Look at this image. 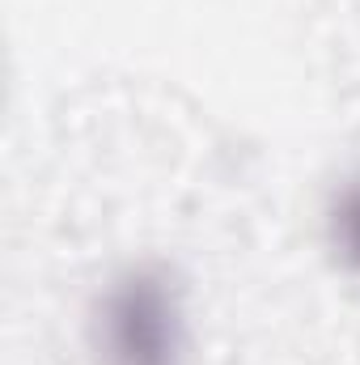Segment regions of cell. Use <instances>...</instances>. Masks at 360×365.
<instances>
[{"label":"cell","mask_w":360,"mask_h":365,"mask_svg":"<svg viewBox=\"0 0 360 365\" xmlns=\"http://www.w3.org/2000/svg\"><path fill=\"white\" fill-rule=\"evenodd\" d=\"M90 349L97 365H186V280L174 264L144 255L123 264L90 306Z\"/></svg>","instance_id":"cell-1"},{"label":"cell","mask_w":360,"mask_h":365,"mask_svg":"<svg viewBox=\"0 0 360 365\" xmlns=\"http://www.w3.org/2000/svg\"><path fill=\"white\" fill-rule=\"evenodd\" d=\"M322 225H327V247H331V255H335L348 272L360 276V170L348 175V179L331 191Z\"/></svg>","instance_id":"cell-2"}]
</instances>
